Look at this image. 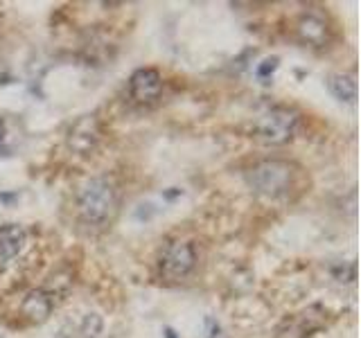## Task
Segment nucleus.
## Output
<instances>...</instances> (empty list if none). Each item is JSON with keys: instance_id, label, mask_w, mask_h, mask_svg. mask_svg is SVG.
I'll use <instances>...</instances> for the list:
<instances>
[{"instance_id": "1", "label": "nucleus", "mask_w": 361, "mask_h": 338, "mask_svg": "<svg viewBox=\"0 0 361 338\" xmlns=\"http://www.w3.org/2000/svg\"><path fill=\"white\" fill-rule=\"evenodd\" d=\"M116 206H118V194L109 178L95 176L79 187L77 210L79 217L88 225H104L106 221H111Z\"/></svg>"}, {"instance_id": "2", "label": "nucleus", "mask_w": 361, "mask_h": 338, "mask_svg": "<svg viewBox=\"0 0 361 338\" xmlns=\"http://www.w3.org/2000/svg\"><path fill=\"white\" fill-rule=\"evenodd\" d=\"M293 167L287 161H278V158H269L253 165L246 172V183L255 194L267 199H282L287 196L293 187Z\"/></svg>"}, {"instance_id": "3", "label": "nucleus", "mask_w": 361, "mask_h": 338, "mask_svg": "<svg viewBox=\"0 0 361 338\" xmlns=\"http://www.w3.org/2000/svg\"><path fill=\"white\" fill-rule=\"evenodd\" d=\"M298 113L287 106H274L267 111L255 124L257 138L267 144H285L293 138V133L298 129Z\"/></svg>"}, {"instance_id": "4", "label": "nucleus", "mask_w": 361, "mask_h": 338, "mask_svg": "<svg viewBox=\"0 0 361 338\" xmlns=\"http://www.w3.org/2000/svg\"><path fill=\"white\" fill-rule=\"evenodd\" d=\"M197 266V251L190 242H169L158 259V268L165 280H183Z\"/></svg>"}, {"instance_id": "5", "label": "nucleus", "mask_w": 361, "mask_h": 338, "mask_svg": "<svg viewBox=\"0 0 361 338\" xmlns=\"http://www.w3.org/2000/svg\"><path fill=\"white\" fill-rule=\"evenodd\" d=\"M99 138H102V129H99L97 118L84 115L73 124L71 131H68V146H71L73 151H77L79 156H86L95 149Z\"/></svg>"}, {"instance_id": "6", "label": "nucleus", "mask_w": 361, "mask_h": 338, "mask_svg": "<svg viewBox=\"0 0 361 338\" xmlns=\"http://www.w3.org/2000/svg\"><path fill=\"white\" fill-rule=\"evenodd\" d=\"M129 93L138 104H152L163 93V77L154 68H140L129 79Z\"/></svg>"}, {"instance_id": "7", "label": "nucleus", "mask_w": 361, "mask_h": 338, "mask_svg": "<svg viewBox=\"0 0 361 338\" xmlns=\"http://www.w3.org/2000/svg\"><path fill=\"white\" fill-rule=\"evenodd\" d=\"M321 311V307H310L302 313L293 315V318H287L282 323L274 338H310L312 332H316L323 325V315H316Z\"/></svg>"}, {"instance_id": "8", "label": "nucleus", "mask_w": 361, "mask_h": 338, "mask_svg": "<svg viewBox=\"0 0 361 338\" xmlns=\"http://www.w3.org/2000/svg\"><path fill=\"white\" fill-rule=\"evenodd\" d=\"M52 309H54L52 293L43 291V289H37V291L27 293L25 300H23V304H20V313L25 315L30 323L48 320V315L52 313Z\"/></svg>"}, {"instance_id": "9", "label": "nucleus", "mask_w": 361, "mask_h": 338, "mask_svg": "<svg viewBox=\"0 0 361 338\" xmlns=\"http://www.w3.org/2000/svg\"><path fill=\"white\" fill-rule=\"evenodd\" d=\"M27 242V232L18 223L0 225V264L11 262Z\"/></svg>"}, {"instance_id": "10", "label": "nucleus", "mask_w": 361, "mask_h": 338, "mask_svg": "<svg viewBox=\"0 0 361 338\" xmlns=\"http://www.w3.org/2000/svg\"><path fill=\"white\" fill-rule=\"evenodd\" d=\"M298 37L302 43L314 45V48H321L327 43L330 37V30H327V20L319 14H305L298 20Z\"/></svg>"}, {"instance_id": "11", "label": "nucleus", "mask_w": 361, "mask_h": 338, "mask_svg": "<svg viewBox=\"0 0 361 338\" xmlns=\"http://www.w3.org/2000/svg\"><path fill=\"white\" fill-rule=\"evenodd\" d=\"M327 88L330 93L341 99V101H355L357 99V84H355V77L350 75H330L327 77Z\"/></svg>"}, {"instance_id": "12", "label": "nucleus", "mask_w": 361, "mask_h": 338, "mask_svg": "<svg viewBox=\"0 0 361 338\" xmlns=\"http://www.w3.org/2000/svg\"><path fill=\"white\" fill-rule=\"evenodd\" d=\"M99 332H102V318H99V315L97 313L84 315V320H82V334L86 338H95Z\"/></svg>"}, {"instance_id": "13", "label": "nucleus", "mask_w": 361, "mask_h": 338, "mask_svg": "<svg viewBox=\"0 0 361 338\" xmlns=\"http://www.w3.org/2000/svg\"><path fill=\"white\" fill-rule=\"evenodd\" d=\"M276 68H278V59H276V56H274V59H267L262 65L257 68V77H259V79H267L271 73L276 70Z\"/></svg>"}]
</instances>
